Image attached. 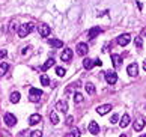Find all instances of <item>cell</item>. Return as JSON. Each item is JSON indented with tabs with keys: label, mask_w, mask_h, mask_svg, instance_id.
<instances>
[{
	"label": "cell",
	"mask_w": 146,
	"mask_h": 137,
	"mask_svg": "<svg viewBox=\"0 0 146 137\" xmlns=\"http://www.w3.org/2000/svg\"><path fill=\"white\" fill-rule=\"evenodd\" d=\"M33 29H35V24L33 23L21 24V26H20V29H18V36H20V38H26V36H27Z\"/></svg>",
	"instance_id": "cell-1"
},
{
	"label": "cell",
	"mask_w": 146,
	"mask_h": 137,
	"mask_svg": "<svg viewBox=\"0 0 146 137\" xmlns=\"http://www.w3.org/2000/svg\"><path fill=\"white\" fill-rule=\"evenodd\" d=\"M41 97H42V91L41 89H36V87H30V91H29V99L32 103H38Z\"/></svg>",
	"instance_id": "cell-2"
},
{
	"label": "cell",
	"mask_w": 146,
	"mask_h": 137,
	"mask_svg": "<svg viewBox=\"0 0 146 137\" xmlns=\"http://www.w3.org/2000/svg\"><path fill=\"white\" fill-rule=\"evenodd\" d=\"M75 51H77V54H79V56H86L87 51H89V47H87L86 42H80V44L77 45Z\"/></svg>",
	"instance_id": "cell-3"
},
{
	"label": "cell",
	"mask_w": 146,
	"mask_h": 137,
	"mask_svg": "<svg viewBox=\"0 0 146 137\" xmlns=\"http://www.w3.org/2000/svg\"><path fill=\"white\" fill-rule=\"evenodd\" d=\"M116 41H118V44H119V45H122V47H124V45H127L128 42L131 41V36H129L128 33H122V35H119V36H118V39H116Z\"/></svg>",
	"instance_id": "cell-4"
},
{
	"label": "cell",
	"mask_w": 146,
	"mask_h": 137,
	"mask_svg": "<svg viewBox=\"0 0 146 137\" xmlns=\"http://www.w3.org/2000/svg\"><path fill=\"white\" fill-rule=\"evenodd\" d=\"M127 72H128V75L129 77H135L139 74V66H137V63H129L128 68H127Z\"/></svg>",
	"instance_id": "cell-5"
},
{
	"label": "cell",
	"mask_w": 146,
	"mask_h": 137,
	"mask_svg": "<svg viewBox=\"0 0 146 137\" xmlns=\"http://www.w3.org/2000/svg\"><path fill=\"white\" fill-rule=\"evenodd\" d=\"M106 80L108 84H114L118 81V75H116V72L114 71H107L106 72Z\"/></svg>",
	"instance_id": "cell-6"
},
{
	"label": "cell",
	"mask_w": 146,
	"mask_h": 137,
	"mask_svg": "<svg viewBox=\"0 0 146 137\" xmlns=\"http://www.w3.org/2000/svg\"><path fill=\"white\" fill-rule=\"evenodd\" d=\"M5 124H6L8 126H14L15 124H17V118H15L12 113H6L5 114Z\"/></svg>",
	"instance_id": "cell-7"
},
{
	"label": "cell",
	"mask_w": 146,
	"mask_h": 137,
	"mask_svg": "<svg viewBox=\"0 0 146 137\" xmlns=\"http://www.w3.org/2000/svg\"><path fill=\"white\" fill-rule=\"evenodd\" d=\"M60 57H62V60H63V62H71V57H72V50H71V48H65L63 51H62Z\"/></svg>",
	"instance_id": "cell-8"
},
{
	"label": "cell",
	"mask_w": 146,
	"mask_h": 137,
	"mask_svg": "<svg viewBox=\"0 0 146 137\" xmlns=\"http://www.w3.org/2000/svg\"><path fill=\"white\" fill-rule=\"evenodd\" d=\"M112 110V105L110 104H104V105H100V107L96 109V112H98V114H101V116H104V114H107L108 112Z\"/></svg>",
	"instance_id": "cell-9"
},
{
	"label": "cell",
	"mask_w": 146,
	"mask_h": 137,
	"mask_svg": "<svg viewBox=\"0 0 146 137\" xmlns=\"http://www.w3.org/2000/svg\"><path fill=\"white\" fill-rule=\"evenodd\" d=\"M38 32L41 36H48L50 35V27L47 24H39L38 26Z\"/></svg>",
	"instance_id": "cell-10"
},
{
	"label": "cell",
	"mask_w": 146,
	"mask_h": 137,
	"mask_svg": "<svg viewBox=\"0 0 146 137\" xmlns=\"http://www.w3.org/2000/svg\"><path fill=\"white\" fill-rule=\"evenodd\" d=\"M145 124H146V120H145L143 118H139V119L134 122V131H142L143 126H145Z\"/></svg>",
	"instance_id": "cell-11"
},
{
	"label": "cell",
	"mask_w": 146,
	"mask_h": 137,
	"mask_svg": "<svg viewBox=\"0 0 146 137\" xmlns=\"http://www.w3.org/2000/svg\"><path fill=\"white\" fill-rule=\"evenodd\" d=\"M56 109L59 110V112H62V113H66L68 112V103L66 101H59L56 104Z\"/></svg>",
	"instance_id": "cell-12"
},
{
	"label": "cell",
	"mask_w": 146,
	"mask_h": 137,
	"mask_svg": "<svg viewBox=\"0 0 146 137\" xmlns=\"http://www.w3.org/2000/svg\"><path fill=\"white\" fill-rule=\"evenodd\" d=\"M89 133L91 134H98L100 133V126H98V124L95 122V120H92V122L89 124Z\"/></svg>",
	"instance_id": "cell-13"
},
{
	"label": "cell",
	"mask_w": 146,
	"mask_h": 137,
	"mask_svg": "<svg viewBox=\"0 0 146 137\" xmlns=\"http://www.w3.org/2000/svg\"><path fill=\"white\" fill-rule=\"evenodd\" d=\"M41 119H42V118H41V114L35 113V114H32V116L29 118V124H30V125H36V124L41 122Z\"/></svg>",
	"instance_id": "cell-14"
},
{
	"label": "cell",
	"mask_w": 146,
	"mask_h": 137,
	"mask_svg": "<svg viewBox=\"0 0 146 137\" xmlns=\"http://www.w3.org/2000/svg\"><path fill=\"white\" fill-rule=\"evenodd\" d=\"M100 33H101V29H100V27H98V26H96V27H92V29L89 30V33H87V36H89L91 39H93V38H95V36H98Z\"/></svg>",
	"instance_id": "cell-15"
},
{
	"label": "cell",
	"mask_w": 146,
	"mask_h": 137,
	"mask_svg": "<svg viewBox=\"0 0 146 137\" xmlns=\"http://www.w3.org/2000/svg\"><path fill=\"white\" fill-rule=\"evenodd\" d=\"M129 122H131V119H129V116L128 114H124L122 116V120L119 122V125H121V128H125V126H128Z\"/></svg>",
	"instance_id": "cell-16"
},
{
	"label": "cell",
	"mask_w": 146,
	"mask_h": 137,
	"mask_svg": "<svg viewBox=\"0 0 146 137\" xmlns=\"http://www.w3.org/2000/svg\"><path fill=\"white\" fill-rule=\"evenodd\" d=\"M48 42H50L51 47H54V48H62V47H63V42L59 41V39H48Z\"/></svg>",
	"instance_id": "cell-17"
},
{
	"label": "cell",
	"mask_w": 146,
	"mask_h": 137,
	"mask_svg": "<svg viewBox=\"0 0 146 137\" xmlns=\"http://www.w3.org/2000/svg\"><path fill=\"white\" fill-rule=\"evenodd\" d=\"M93 65H95V60H93V59H87V57H86V59L83 60V66H85L86 69H91Z\"/></svg>",
	"instance_id": "cell-18"
},
{
	"label": "cell",
	"mask_w": 146,
	"mask_h": 137,
	"mask_svg": "<svg viewBox=\"0 0 146 137\" xmlns=\"http://www.w3.org/2000/svg\"><path fill=\"white\" fill-rule=\"evenodd\" d=\"M85 87H86V92L89 93V95H93V93H95V84H93V83H86Z\"/></svg>",
	"instance_id": "cell-19"
},
{
	"label": "cell",
	"mask_w": 146,
	"mask_h": 137,
	"mask_svg": "<svg viewBox=\"0 0 146 137\" xmlns=\"http://www.w3.org/2000/svg\"><path fill=\"white\" fill-rule=\"evenodd\" d=\"M112 60H113L114 66H119L122 63V59H121V56H119V54H112Z\"/></svg>",
	"instance_id": "cell-20"
},
{
	"label": "cell",
	"mask_w": 146,
	"mask_h": 137,
	"mask_svg": "<svg viewBox=\"0 0 146 137\" xmlns=\"http://www.w3.org/2000/svg\"><path fill=\"white\" fill-rule=\"evenodd\" d=\"M51 66H54V59H51V57H50V59H48V60H47V62L44 63V66L41 68V69H42V71H45V69H48V68H51Z\"/></svg>",
	"instance_id": "cell-21"
},
{
	"label": "cell",
	"mask_w": 146,
	"mask_h": 137,
	"mask_svg": "<svg viewBox=\"0 0 146 137\" xmlns=\"http://www.w3.org/2000/svg\"><path fill=\"white\" fill-rule=\"evenodd\" d=\"M50 119H51V124H59V116H57L56 112H50Z\"/></svg>",
	"instance_id": "cell-22"
},
{
	"label": "cell",
	"mask_w": 146,
	"mask_h": 137,
	"mask_svg": "<svg viewBox=\"0 0 146 137\" xmlns=\"http://www.w3.org/2000/svg\"><path fill=\"white\" fill-rule=\"evenodd\" d=\"M9 99H11V103L17 104V103L20 101V93H18V92H12V93H11V98H9Z\"/></svg>",
	"instance_id": "cell-23"
},
{
	"label": "cell",
	"mask_w": 146,
	"mask_h": 137,
	"mask_svg": "<svg viewBox=\"0 0 146 137\" xmlns=\"http://www.w3.org/2000/svg\"><path fill=\"white\" fill-rule=\"evenodd\" d=\"M41 83H42L44 86H50V78H48V75L42 74V75H41Z\"/></svg>",
	"instance_id": "cell-24"
},
{
	"label": "cell",
	"mask_w": 146,
	"mask_h": 137,
	"mask_svg": "<svg viewBox=\"0 0 146 137\" xmlns=\"http://www.w3.org/2000/svg\"><path fill=\"white\" fill-rule=\"evenodd\" d=\"M8 69H9V65H8V63H0V74H2V75H3V74L6 72Z\"/></svg>",
	"instance_id": "cell-25"
},
{
	"label": "cell",
	"mask_w": 146,
	"mask_h": 137,
	"mask_svg": "<svg viewBox=\"0 0 146 137\" xmlns=\"http://www.w3.org/2000/svg\"><path fill=\"white\" fill-rule=\"evenodd\" d=\"M65 72H66L65 68H60V66H57V68H56V74H57L59 77H63V75H65Z\"/></svg>",
	"instance_id": "cell-26"
},
{
	"label": "cell",
	"mask_w": 146,
	"mask_h": 137,
	"mask_svg": "<svg viewBox=\"0 0 146 137\" xmlns=\"http://www.w3.org/2000/svg\"><path fill=\"white\" fill-rule=\"evenodd\" d=\"M83 99H85V98H83V95H81V93H79V92L74 93V101H75V103H81Z\"/></svg>",
	"instance_id": "cell-27"
},
{
	"label": "cell",
	"mask_w": 146,
	"mask_h": 137,
	"mask_svg": "<svg viewBox=\"0 0 146 137\" xmlns=\"http://www.w3.org/2000/svg\"><path fill=\"white\" fill-rule=\"evenodd\" d=\"M134 44H135V47H137V48H142V44H143L142 38H140V36H137V38L134 39Z\"/></svg>",
	"instance_id": "cell-28"
},
{
	"label": "cell",
	"mask_w": 146,
	"mask_h": 137,
	"mask_svg": "<svg viewBox=\"0 0 146 137\" xmlns=\"http://www.w3.org/2000/svg\"><path fill=\"white\" fill-rule=\"evenodd\" d=\"M30 137H42V133L39 130H35V131H30Z\"/></svg>",
	"instance_id": "cell-29"
},
{
	"label": "cell",
	"mask_w": 146,
	"mask_h": 137,
	"mask_svg": "<svg viewBox=\"0 0 146 137\" xmlns=\"http://www.w3.org/2000/svg\"><path fill=\"white\" fill-rule=\"evenodd\" d=\"M6 54H8V53H6V50H5V48L0 50V63H2V60L5 59V57H6Z\"/></svg>",
	"instance_id": "cell-30"
},
{
	"label": "cell",
	"mask_w": 146,
	"mask_h": 137,
	"mask_svg": "<svg viewBox=\"0 0 146 137\" xmlns=\"http://www.w3.org/2000/svg\"><path fill=\"white\" fill-rule=\"evenodd\" d=\"M72 124H74V116H68V118H66V125L71 126Z\"/></svg>",
	"instance_id": "cell-31"
},
{
	"label": "cell",
	"mask_w": 146,
	"mask_h": 137,
	"mask_svg": "<svg viewBox=\"0 0 146 137\" xmlns=\"http://www.w3.org/2000/svg\"><path fill=\"white\" fill-rule=\"evenodd\" d=\"M118 120H119V116H118V114H113L110 122H112V124H118Z\"/></svg>",
	"instance_id": "cell-32"
},
{
	"label": "cell",
	"mask_w": 146,
	"mask_h": 137,
	"mask_svg": "<svg viewBox=\"0 0 146 137\" xmlns=\"http://www.w3.org/2000/svg\"><path fill=\"white\" fill-rule=\"evenodd\" d=\"M71 133H72V136H74V137H80V131L77 130V128H72Z\"/></svg>",
	"instance_id": "cell-33"
},
{
	"label": "cell",
	"mask_w": 146,
	"mask_h": 137,
	"mask_svg": "<svg viewBox=\"0 0 146 137\" xmlns=\"http://www.w3.org/2000/svg\"><path fill=\"white\" fill-rule=\"evenodd\" d=\"M15 30H18V26H17V23H12L11 24V32H15Z\"/></svg>",
	"instance_id": "cell-34"
},
{
	"label": "cell",
	"mask_w": 146,
	"mask_h": 137,
	"mask_svg": "<svg viewBox=\"0 0 146 137\" xmlns=\"http://www.w3.org/2000/svg\"><path fill=\"white\" fill-rule=\"evenodd\" d=\"M95 65H98V66H101V65H102V62H101V60H95Z\"/></svg>",
	"instance_id": "cell-35"
},
{
	"label": "cell",
	"mask_w": 146,
	"mask_h": 137,
	"mask_svg": "<svg viewBox=\"0 0 146 137\" xmlns=\"http://www.w3.org/2000/svg\"><path fill=\"white\" fill-rule=\"evenodd\" d=\"M65 137H74V136H72V133H68V134H66Z\"/></svg>",
	"instance_id": "cell-36"
},
{
	"label": "cell",
	"mask_w": 146,
	"mask_h": 137,
	"mask_svg": "<svg viewBox=\"0 0 146 137\" xmlns=\"http://www.w3.org/2000/svg\"><path fill=\"white\" fill-rule=\"evenodd\" d=\"M143 69H145V71H146V60H145V62H143Z\"/></svg>",
	"instance_id": "cell-37"
},
{
	"label": "cell",
	"mask_w": 146,
	"mask_h": 137,
	"mask_svg": "<svg viewBox=\"0 0 146 137\" xmlns=\"http://www.w3.org/2000/svg\"><path fill=\"white\" fill-rule=\"evenodd\" d=\"M119 137H127V136H125V134H122V136H119Z\"/></svg>",
	"instance_id": "cell-38"
},
{
	"label": "cell",
	"mask_w": 146,
	"mask_h": 137,
	"mask_svg": "<svg viewBox=\"0 0 146 137\" xmlns=\"http://www.w3.org/2000/svg\"><path fill=\"white\" fill-rule=\"evenodd\" d=\"M140 137H146V134H143V136H140Z\"/></svg>",
	"instance_id": "cell-39"
},
{
	"label": "cell",
	"mask_w": 146,
	"mask_h": 137,
	"mask_svg": "<svg viewBox=\"0 0 146 137\" xmlns=\"http://www.w3.org/2000/svg\"><path fill=\"white\" fill-rule=\"evenodd\" d=\"M0 75H2V74H0Z\"/></svg>",
	"instance_id": "cell-40"
}]
</instances>
